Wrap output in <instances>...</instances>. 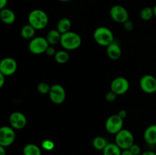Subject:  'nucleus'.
<instances>
[{
	"label": "nucleus",
	"mask_w": 156,
	"mask_h": 155,
	"mask_svg": "<svg viewBox=\"0 0 156 155\" xmlns=\"http://www.w3.org/2000/svg\"><path fill=\"white\" fill-rule=\"evenodd\" d=\"M123 25H124V28L126 29V30H127V31H131V30H133V29L134 27L132 21H129V20L126 21V22L123 24Z\"/></svg>",
	"instance_id": "c756f323"
},
{
	"label": "nucleus",
	"mask_w": 156,
	"mask_h": 155,
	"mask_svg": "<svg viewBox=\"0 0 156 155\" xmlns=\"http://www.w3.org/2000/svg\"><path fill=\"white\" fill-rule=\"evenodd\" d=\"M123 119L118 114H114L108 118L105 122V129L109 134L116 135L123 129Z\"/></svg>",
	"instance_id": "423d86ee"
},
{
	"label": "nucleus",
	"mask_w": 156,
	"mask_h": 155,
	"mask_svg": "<svg viewBox=\"0 0 156 155\" xmlns=\"http://www.w3.org/2000/svg\"><path fill=\"white\" fill-rule=\"evenodd\" d=\"M9 124L14 129H23L27 125V118L24 113L16 111L9 116Z\"/></svg>",
	"instance_id": "ddd939ff"
},
{
	"label": "nucleus",
	"mask_w": 156,
	"mask_h": 155,
	"mask_svg": "<svg viewBox=\"0 0 156 155\" xmlns=\"http://www.w3.org/2000/svg\"><path fill=\"white\" fill-rule=\"evenodd\" d=\"M129 150L132 152V153L133 155H140V153H141V151H142L141 147H140L138 144H135V143H134V144H133L130 147H129Z\"/></svg>",
	"instance_id": "cd10ccee"
},
{
	"label": "nucleus",
	"mask_w": 156,
	"mask_h": 155,
	"mask_svg": "<svg viewBox=\"0 0 156 155\" xmlns=\"http://www.w3.org/2000/svg\"><path fill=\"white\" fill-rule=\"evenodd\" d=\"M0 155H6L5 147L3 146H0Z\"/></svg>",
	"instance_id": "c9c22d12"
},
{
	"label": "nucleus",
	"mask_w": 156,
	"mask_h": 155,
	"mask_svg": "<svg viewBox=\"0 0 156 155\" xmlns=\"http://www.w3.org/2000/svg\"><path fill=\"white\" fill-rule=\"evenodd\" d=\"M106 52L108 58L111 59V60H117L122 56L121 48L118 44L114 42L107 46Z\"/></svg>",
	"instance_id": "4468645a"
},
{
	"label": "nucleus",
	"mask_w": 156,
	"mask_h": 155,
	"mask_svg": "<svg viewBox=\"0 0 156 155\" xmlns=\"http://www.w3.org/2000/svg\"><path fill=\"white\" fill-rule=\"evenodd\" d=\"M121 155H133V154L132 152H131L129 149H127V150H122Z\"/></svg>",
	"instance_id": "72a5a7b5"
},
{
	"label": "nucleus",
	"mask_w": 156,
	"mask_h": 155,
	"mask_svg": "<svg viewBox=\"0 0 156 155\" xmlns=\"http://www.w3.org/2000/svg\"><path fill=\"white\" fill-rule=\"evenodd\" d=\"M0 18L1 21L5 24H12L15 21L16 16L12 9L5 8L0 11Z\"/></svg>",
	"instance_id": "dca6fc26"
},
{
	"label": "nucleus",
	"mask_w": 156,
	"mask_h": 155,
	"mask_svg": "<svg viewBox=\"0 0 156 155\" xmlns=\"http://www.w3.org/2000/svg\"><path fill=\"white\" fill-rule=\"evenodd\" d=\"M66 93L62 85L55 84L52 85L49 92V97L53 103L56 105L62 104L66 100Z\"/></svg>",
	"instance_id": "0eeeda50"
},
{
	"label": "nucleus",
	"mask_w": 156,
	"mask_h": 155,
	"mask_svg": "<svg viewBox=\"0 0 156 155\" xmlns=\"http://www.w3.org/2000/svg\"><path fill=\"white\" fill-rule=\"evenodd\" d=\"M15 140V132L11 126H2L0 129V146L9 147Z\"/></svg>",
	"instance_id": "1a4fd4ad"
},
{
	"label": "nucleus",
	"mask_w": 156,
	"mask_h": 155,
	"mask_svg": "<svg viewBox=\"0 0 156 155\" xmlns=\"http://www.w3.org/2000/svg\"><path fill=\"white\" fill-rule=\"evenodd\" d=\"M59 43L65 50H75L79 48L82 44V38L76 32L69 31L62 34Z\"/></svg>",
	"instance_id": "f03ea898"
},
{
	"label": "nucleus",
	"mask_w": 156,
	"mask_h": 155,
	"mask_svg": "<svg viewBox=\"0 0 156 155\" xmlns=\"http://www.w3.org/2000/svg\"><path fill=\"white\" fill-rule=\"evenodd\" d=\"M59 2H68L72 1V0H58Z\"/></svg>",
	"instance_id": "4c0bfd02"
},
{
	"label": "nucleus",
	"mask_w": 156,
	"mask_h": 155,
	"mask_svg": "<svg viewBox=\"0 0 156 155\" xmlns=\"http://www.w3.org/2000/svg\"><path fill=\"white\" fill-rule=\"evenodd\" d=\"M28 24L36 30H43L49 23V17L42 9H34L29 13L27 18Z\"/></svg>",
	"instance_id": "f257e3e1"
},
{
	"label": "nucleus",
	"mask_w": 156,
	"mask_h": 155,
	"mask_svg": "<svg viewBox=\"0 0 156 155\" xmlns=\"http://www.w3.org/2000/svg\"><path fill=\"white\" fill-rule=\"evenodd\" d=\"M46 54L47 55V56H54L55 54L56 53V49L54 48V47L53 46H49V47L47 48V51H46Z\"/></svg>",
	"instance_id": "c85d7f7f"
},
{
	"label": "nucleus",
	"mask_w": 156,
	"mask_h": 155,
	"mask_svg": "<svg viewBox=\"0 0 156 155\" xmlns=\"http://www.w3.org/2000/svg\"><path fill=\"white\" fill-rule=\"evenodd\" d=\"M72 27V23L69 18H62L59 19V21L57 23V27H56V30L61 33H67V32L70 31V29Z\"/></svg>",
	"instance_id": "f3484780"
},
{
	"label": "nucleus",
	"mask_w": 156,
	"mask_h": 155,
	"mask_svg": "<svg viewBox=\"0 0 156 155\" xmlns=\"http://www.w3.org/2000/svg\"><path fill=\"white\" fill-rule=\"evenodd\" d=\"M61 36H62V34L57 30L53 29V30H50L47 33L46 39L50 46H53L60 43Z\"/></svg>",
	"instance_id": "a211bd4d"
},
{
	"label": "nucleus",
	"mask_w": 156,
	"mask_h": 155,
	"mask_svg": "<svg viewBox=\"0 0 156 155\" xmlns=\"http://www.w3.org/2000/svg\"><path fill=\"white\" fill-rule=\"evenodd\" d=\"M18 65L13 58H4L0 62V73L7 76L12 75L16 71Z\"/></svg>",
	"instance_id": "f8f14e48"
},
{
	"label": "nucleus",
	"mask_w": 156,
	"mask_h": 155,
	"mask_svg": "<svg viewBox=\"0 0 156 155\" xmlns=\"http://www.w3.org/2000/svg\"><path fill=\"white\" fill-rule=\"evenodd\" d=\"M140 88L146 94H154L156 92V78L152 74L143 76L140 81Z\"/></svg>",
	"instance_id": "9b49d317"
},
{
	"label": "nucleus",
	"mask_w": 156,
	"mask_h": 155,
	"mask_svg": "<svg viewBox=\"0 0 156 155\" xmlns=\"http://www.w3.org/2000/svg\"><path fill=\"white\" fill-rule=\"evenodd\" d=\"M36 30L30 24H26L23 26L21 30V35L24 39L25 40H32L34 37Z\"/></svg>",
	"instance_id": "6ab92c4d"
},
{
	"label": "nucleus",
	"mask_w": 156,
	"mask_h": 155,
	"mask_svg": "<svg viewBox=\"0 0 156 155\" xmlns=\"http://www.w3.org/2000/svg\"><path fill=\"white\" fill-rule=\"evenodd\" d=\"M8 4V0H0V9H3L6 8Z\"/></svg>",
	"instance_id": "473e14b6"
},
{
	"label": "nucleus",
	"mask_w": 156,
	"mask_h": 155,
	"mask_svg": "<svg viewBox=\"0 0 156 155\" xmlns=\"http://www.w3.org/2000/svg\"><path fill=\"white\" fill-rule=\"evenodd\" d=\"M143 138L147 144L154 145L156 144V125L148 126L143 133Z\"/></svg>",
	"instance_id": "2eb2a0df"
},
{
	"label": "nucleus",
	"mask_w": 156,
	"mask_h": 155,
	"mask_svg": "<svg viewBox=\"0 0 156 155\" xmlns=\"http://www.w3.org/2000/svg\"><path fill=\"white\" fill-rule=\"evenodd\" d=\"M140 18L143 21H149L152 19L155 15H154V10L153 8L151 7H144L141 11H140Z\"/></svg>",
	"instance_id": "b1692460"
},
{
	"label": "nucleus",
	"mask_w": 156,
	"mask_h": 155,
	"mask_svg": "<svg viewBox=\"0 0 156 155\" xmlns=\"http://www.w3.org/2000/svg\"><path fill=\"white\" fill-rule=\"evenodd\" d=\"M6 81V76L3 74L0 73V88H2L4 86L5 83Z\"/></svg>",
	"instance_id": "7c9ffc66"
},
{
	"label": "nucleus",
	"mask_w": 156,
	"mask_h": 155,
	"mask_svg": "<svg viewBox=\"0 0 156 155\" xmlns=\"http://www.w3.org/2000/svg\"><path fill=\"white\" fill-rule=\"evenodd\" d=\"M115 143L121 150H127L134 144V136L130 131L122 129L115 135Z\"/></svg>",
	"instance_id": "20e7f679"
},
{
	"label": "nucleus",
	"mask_w": 156,
	"mask_h": 155,
	"mask_svg": "<svg viewBox=\"0 0 156 155\" xmlns=\"http://www.w3.org/2000/svg\"><path fill=\"white\" fill-rule=\"evenodd\" d=\"M50 44L46 37L37 36L30 40L28 44V49L31 53L34 55H41L46 53Z\"/></svg>",
	"instance_id": "39448f33"
},
{
	"label": "nucleus",
	"mask_w": 156,
	"mask_h": 155,
	"mask_svg": "<svg viewBox=\"0 0 156 155\" xmlns=\"http://www.w3.org/2000/svg\"><path fill=\"white\" fill-rule=\"evenodd\" d=\"M94 40L101 46H108L114 41V34L108 27H98L94 32Z\"/></svg>",
	"instance_id": "7ed1b4c3"
},
{
	"label": "nucleus",
	"mask_w": 156,
	"mask_h": 155,
	"mask_svg": "<svg viewBox=\"0 0 156 155\" xmlns=\"http://www.w3.org/2000/svg\"><path fill=\"white\" fill-rule=\"evenodd\" d=\"M69 54L66 50L57 51L54 56L55 61L59 64H65L69 60Z\"/></svg>",
	"instance_id": "5701e85b"
},
{
	"label": "nucleus",
	"mask_w": 156,
	"mask_h": 155,
	"mask_svg": "<svg viewBox=\"0 0 156 155\" xmlns=\"http://www.w3.org/2000/svg\"><path fill=\"white\" fill-rule=\"evenodd\" d=\"M41 146H42L43 149L50 151V150H53V148L55 147V144L51 140H44L41 144Z\"/></svg>",
	"instance_id": "a878e982"
},
{
	"label": "nucleus",
	"mask_w": 156,
	"mask_h": 155,
	"mask_svg": "<svg viewBox=\"0 0 156 155\" xmlns=\"http://www.w3.org/2000/svg\"><path fill=\"white\" fill-rule=\"evenodd\" d=\"M110 15L113 21L119 24H124L129 20V12L123 6L115 5L110 10Z\"/></svg>",
	"instance_id": "6e6552de"
},
{
	"label": "nucleus",
	"mask_w": 156,
	"mask_h": 155,
	"mask_svg": "<svg viewBox=\"0 0 156 155\" xmlns=\"http://www.w3.org/2000/svg\"><path fill=\"white\" fill-rule=\"evenodd\" d=\"M122 150L116 143H108L103 150V155H121Z\"/></svg>",
	"instance_id": "aec40b11"
},
{
	"label": "nucleus",
	"mask_w": 156,
	"mask_h": 155,
	"mask_svg": "<svg viewBox=\"0 0 156 155\" xmlns=\"http://www.w3.org/2000/svg\"><path fill=\"white\" fill-rule=\"evenodd\" d=\"M23 155H41V150L34 144H27L23 148Z\"/></svg>",
	"instance_id": "412c9836"
},
{
	"label": "nucleus",
	"mask_w": 156,
	"mask_h": 155,
	"mask_svg": "<svg viewBox=\"0 0 156 155\" xmlns=\"http://www.w3.org/2000/svg\"><path fill=\"white\" fill-rule=\"evenodd\" d=\"M129 88V82L126 78L117 77L112 81L111 84V91L117 95H123L126 94Z\"/></svg>",
	"instance_id": "9d476101"
},
{
	"label": "nucleus",
	"mask_w": 156,
	"mask_h": 155,
	"mask_svg": "<svg viewBox=\"0 0 156 155\" xmlns=\"http://www.w3.org/2000/svg\"><path fill=\"white\" fill-rule=\"evenodd\" d=\"M117 114H118L122 119H124L126 117V115H127V112H126V110H125V109H121V110L119 111V112Z\"/></svg>",
	"instance_id": "2f4dec72"
},
{
	"label": "nucleus",
	"mask_w": 156,
	"mask_h": 155,
	"mask_svg": "<svg viewBox=\"0 0 156 155\" xmlns=\"http://www.w3.org/2000/svg\"><path fill=\"white\" fill-rule=\"evenodd\" d=\"M142 155H156V153L152 150H146V151L143 152Z\"/></svg>",
	"instance_id": "f704fd0d"
},
{
	"label": "nucleus",
	"mask_w": 156,
	"mask_h": 155,
	"mask_svg": "<svg viewBox=\"0 0 156 155\" xmlns=\"http://www.w3.org/2000/svg\"><path fill=\"white\" fill-rule=\"evenodd\" d=\"M50 88H51V86H50L48 83L42 81L38 84L37 86V91L40 94H47L50 92Z\"/></svg>",
	"instance_id": "393cba45"
},
{
	"label": "nucleus",
	"mask_w": 156,
	"mask_h": 155,
	"mask_svg": "<svg viewBox=\"0 0 156 155\" xmlns=\"http://www.w3.org/2000/svg\"><path fill=\"white\" fill-rule=\"evenodd\" d=\"M117 95L115 93L111 91L106 94V95H105V100L108 102H109V103H113L117 99Z\"/></svg>",
	"instance_id": "bb28decb"
},
{
	"label": "nucleus",
	"mask_w": 156,
	"mask_h": 155,
	"mask_svg": "<svg viewBox=\"0 0 156 155\" xmlns=\"http://www.w3.org/2000/svg\"><path fill=\"white\" fill-rule=\"evenodd\" d=\"M153 10H154V15H155V17L156 18V4L153 7Z\"/></svg>",
	"instance_id": "e433bc0d"
},
{
	"label": "nucleus",
	"mask_w": 156,
	"mask_h": 155,
	"mask_svg": "<svg viewBox=\"0 0 156 155\" xmlns=\"http://www.w3.org/2000/svg\"><path fill=\"white\" fill-rule=\"evenodd\" d=\"M108 144V143L106 138L102 136L95 137L92 141L93 147L98 150H103Z\"/></svg>",
	"instance_id": "4be33fe9"
}]
</instances>
